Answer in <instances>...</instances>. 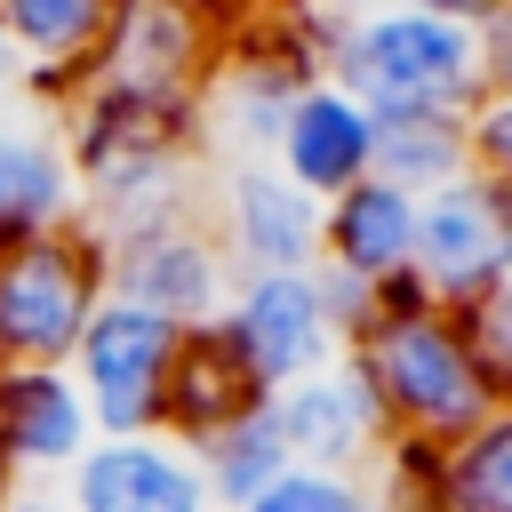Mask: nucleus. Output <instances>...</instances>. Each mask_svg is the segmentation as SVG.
I'll return each mask as SVG.
<instances>
[{
  "label": "nucleus",
  "mask_w": 512,
  "mask_h": 512,
  "mask_svg": "<svg viewBox=\"0 0 512 512\" xmlns=\"http://www.w3.org/2000/svg\"><path fill=\"white\" fill-rule=\"evenodd\" d=\"M56 496H64V512H216L192 448H176L168 432L96 440V448L64 472Z\"/></svg>",
  "instance_id": "obj_12"
},
{
  "label": "nucleus",
  "mask_w": 512,
  "mask_h": 512,
  "mask_svg": "<svg viewBox=\"0 0 512 512\" xmlns=\"http://www.w3.org/2000/svg\"><path fill=\"white\" fill-rule=\"evenodd\" d=\"M192 464H200V480H208V504H216V512H240L256 488H272V480L288 472V448H280L272 400H256L248 416H232L224 432H208V440L192 448Z\"/></svg>",
  "instance_id": "obj_19"
},
{
  "label": "nucleus",
  "mask_w": 512,
  "mask_h": 512,
  "mask_svg": "<svg viewBox=\"0 0 512 512\" xmlns=\"http://www.w3.org/2000/svg\"><path fill=\"white\" fill-rule=\"evenodd\" d=\"M208 232L232 280L256 272H312L320 264V200L296 192L272 160H224L208 184Z\"/></svg>",
  "instance_id": "obj_9"
},
{
  "label": "nucleus",
  "mask_w": 512,
  "mask_h": 512,
  "mask_svg": "<svg viewBox=\"0 0 512 512\" xmlns=\"http://www.w3.org/2000/svg\"><path fill=\"white\" fill-rule=\"evenodd\" d=\"M224 48V16L216 8H184V0H112V32L88 80L152 96V104H200L208 72Z\"/></svg>",
  "instance_id": "obj_8"
},
{
  "label": "nucleus",
  "mask_w": 512,
  "mask_h": 512,
  "mask_svg": "<svg viewBox=\"0 0 512 512\" xmlns=\"http://www.w3.org/2000/svg\"><path fill=\"white\" fill-rule=\"evenodd\" d=\"M104 296V240L88 224L0 248V368H64Z\"/></svg>",
  "instance_id": "obj_3"
},
{
  "label": "nucleus",
  "mask_w": 512,
  "mask_h": 512,
  "mask_svg": "<svg viewBox=\"0 0 512 512\" xmlns=\"http://www.w3.org/2000/svg\"><path fill=\"white\" fill-rule=\"evenodd\" d=\"M304 88H312V72L296 64V48L280 40L272 16H224V48L200 88V152L224 144V160H272L288 104Z\"/></svg>",
  "instance_id": "obj_6"
},
{
  "label": "nucleus",
  "mask_w": 512,
  "mask_h": 512,
  "mask_svg": "<svg viewBox=\"0 0 512 512\" xmlns=\"http://www.w3.org/2000/svg\"><path fill=\"white\" fill-rule=\"evenodd\" d=\"M264 392L240 376V360L216 344V328H192L184 336V352H176V376H168V416H160V432L176 440V448H200L208 432H224L232 416H248Z\"/></svg>",
  "instance_id": "obj_18"
},
{
  "label": "nucleus",
  "mask_w": 512,
  "mask_h": 512,
  "mask_svg": "<svg viewBox=\"0 0 512 512\" xmlns=\"http://www.w3.org/2000/svg\"><path fill=\"white\" fill-rule=\"evenodd\" d=\"M0 136H8V112H0Z\"/></svg>",
  "instance_id": "obj_29"
},
{
  "label": "nucleus",
  "mask_w": 512,
  "mask_h": 512,
  "mask_svg": "<svg viewBox=\"0 0 512 512\" xmlns=\"http://www.w3.org/2000/svg\"><path fill=\"white\" fill-rule=\"evenodd\" d=\"M0 512H64V496H48V488H16Z\"/></svg>",
  "instance_id": "obj_26"
},
{
  "label": "nucleus",
  "mask_w": 512,
  "mask_h": 512,
  "mask_svg": "<svg viewBox=\"0 0 512 512\" xmlns=\"http://www.w3.org/2000/svg\"><path fill=\"white\" fill-rule=\"evenodd\" d=\"M184 336H192V328H168V320L144 312V304H120V296L96 304V320L80 328V344H72V360H64V376H72L80 400H88L96 440L160 432V416H168V376H176Z\"/></svg>",
  "instance_id": "obj_4"
},
{
  "label": "nucleus",
  "mask_w": 512,
  "mask_h": 512,
  "mask_svg": "<svg viewBox=\"0 0 512 512\" xmlns=\"http://www.w3.org/2000/svg\"><path fill=\"white\" fill-rule=\"evenodd\" d=\"M472 168V144H464V120H376V176L400 184V192H440Z\"/></svg>",
  "instance_id": "obj_21"
},
{
  "label": "nucleus",
  "mask_w": 512,
  "mask_h": 512,
  "mask_svg": "<svg viewBox=\"0 0 512 512\" xmlns=\"http://www.w3.org/2000/svg\"><path fill=\"white\" fill-rule=\"evenodd\" d=\"M344 360H352V376L368 384L392 448L440 456V448H456V440L496 408L464 320L440 312V304H424L416 280H400V288L376 296V320L344 344Z\"/></svg>",
  "instance_id": "obj_1"
},
{
  "label": "nucleus",
  "mask_w": 512,
  "mask_h": 512,
  "mask_svg": "<svg viewBox=\"0 0 512 512\" xmlns=\"http://www.w3.org/2000/svg\"><path fill=\"white\" fill-rule=\"evenodd\" d=\"M272 424H280L288 464H312V472H376L384 448H392V432H384L368 384L352 376V360L288 384V392L272 400Z\"/></svg>",
  "instance_id": "obj_13"
},
{
  "label": "nucleus",
  "mask_w": 512,
  "mask_h": 512,
  "mask_svg": "<svg viewBox=\"0 0 512 512\" xmlns=\"http://www.w3.org/2000/svg\"><path fill=\"white\" fill-rule=\"evenodd\" d=\"M8 496H16V472H8V456H0V504H8Z\"/></svg>",
  "instance_id": "obj_28"
},
{
  "label": "nucleus",
  "mask_w": 512,
  "mask_h": 512,
  "mask_svg": "<svg viewBox=\"0 0 512 512\" xmlns=\"http://www.w3.org/2000/svg\"><path fill=\"white\" fill-rule=\"evenodd\" d=\"M272 168L328 208L336 192H352V184L376 176V112H368L360 96H344L336 80H312V88L288 104V128H280V144H272Z\"/></svg>",
  "instance_id": "obj_14"
},
{
  "label": "nucleus",
  "mask_w": 512,
  "mask_h": 512,
  "mask_svg": "<svg viewBox=\"0 0 512 512\" xmlns=\"http://www.w3.org/2000/svg\"><path fill=\"white\" fill-rule=\"evenodd\" d=\"M464 144H472V176H488L512 200V96H480L464 120Z\"/></svg>",
  "instance_id": "obj_24"
},
{
  "label": "nucleus",
  "mask_w": 512,
  "mask_h": 512,
  "mask_svg": "<svg viewBox=\"0 0 512 512\" xmlns=\"http://www.w3.org/2000/svg\"><path fill=\"white\" fill-rule=\"evenodd\" d=\"M464 336H472V352H480L488 392H496V400H512V280H504L488 304H472V312H464Z\"/></svg>",
  "instance_id": "obj_23"
},
{
  "label": "nucleus",
  "mask_w": 512,
  "mask_h": 512,
  "mask_svg": "<svg viewBox=\"0 0 512 512\" xmlns=\"http://www.w3.org/2000/svg\"><path fill=\"white\" fill-rule=\"evenodd\" d=\"M104 288L120 304H144L160 312L168 328H208L232 296V264L208 232V208L200 216H168L152 232H128L104 248Z\"/></svg>",
  "instance_id": "obj_10"
},
{
  "label": "nucleus",
  "mask_w": 512,
  "mask_h": 512,
  "mask_svg": "<svg viewBox=\"0 0 512 512\" xmlns=\"http://www.w3.org/2000/svg\"><path fill=\"white\" fill-rule=\"evenodd\" d=\"M240 512H376V480L368 472H312L288 464L272 488H256Z\"/></svg>",
  "instance_id": "obj_22"
},
{
  "label": "nucleus",
  "mask_w": 512,
  "mask_h": 512,
  "mask_svg": "<svg viewBox=\"0 0 512 512\" xmlns=\"http://www.w3.org/2000/svg\"><path fill=\"white\" fill-rule=\"evenodd\" d=\"M88 224V200H80V176H72V152L56 136L48 112H8V136H0V248H24V240H56V232H80Z\"/></svg>",
  "instance_id": "obj_16"
},
{
  "label": "nucleus",
  "mask_w": 512,
  "mask_h": 512,
  "mask_svg": "<svg viewBox=\"0 0 512 512\" xmlns=\"http://www.w3.org/2000/svg\"><path fill=\"white\" fill-rule=\"evenodd\" d=\"M16 96V56H8V40H0V104Z\"/></svg>",
  "instance_id": "obj_27"
},
{
  "label": "nucleus",
  "mask_w": 512,
  "mask_h": 512,
  "mask_svg": "<svg viewBox=\"0 0 512 512\" xmlns=\"http://www.w3.org/2000/svg\"><path fill=\"white\" fill-rule=\"evenodd\" d=\"M432 488L448 512H512V400H496L456 448L432 456Z\"/></svg>",
  "instance_id": "obj_20"
},
{
  "label": "nucleus",
  "mask_w": 512,
  "mask_h": 512,
  "mask_svg": "<svg viewBox=\"0 0 512 512\" xmlns=\"http://www.w3.org/2000/svg\"><path fill=\"white\" fill-rule=\"evenodd\" d=\"M416 296L440 304V312H472L488 304L504 280H512V200L488 184V176H456L440 192H424L416 208Z\"/></svg>",
  "instance_id": "obj_7"
},
{
  "label": "nucleus",
  "mask_w": 512,
  "mask_h": 512,
  "mask_svg": "<svg viewBox=\"0 0 512 512\" xmlns=\"http://www.w3.org/2000/svg\"><path fill=\"white\" fill-rule=\"evenodd\" d=\"M88 448H96V424L64 368H0V456L16 488L64 480Z\"/></svg>",
  "instance_id": "obj_15"
},
{
  "label": "nucleus",
  "mask_w": 512,
  "mask_h": 512,
  "mask_svg": "<svg viewBox=\"0 0 512 512\" xmlns=\"http://www.w3.org/2000/svg\"><path fill=\"white\" fill-rule=\"evenodd\" d=\"M416 208H424V200L400 192V184H384V176L336 192V200L320 208V264L344 272V280H360L368 296L400 288V280L416 272Z\"/></svg>",
  "instance_id": "obj_17"
},
{
  "label": "nucleus",
  "mask_w": 512,
  "mask_h": 512,
  "mask_svg": "<svg viewBox=\"0 0 512 512\" xmlns=\"http://www.w3.org/2000/svg\"><path fill=\"white\" fill-rule=\"evenodd\" d=\"M472 24H480V88L488 96H512V0L472 8Z\"/></svg>",
  "instance_id": "obj_25"
},
{
  "label": "nucleus",
  "mask_w": 512,
  "mask_h": 512,
  "mask_svg": "<svg viewBox=\"0 0 512 512\" xmlns=\"http://www.w3.org/2000/svg\"><path fill=\"white\" fill-rule=\"evenodd\" d=\"M376 120H472L480 88V24L472 8L408 0V8H352L344 56L328 72Z\"/></svg>",
  "instance_id": "obj_2"
},
{
  "label": "nucleus",
  "mask_w": 512,
  "mask_h": 512,
  "mask_svg": "<svg viewBox=\"0 0 512 512\" xmlns=\"http://www.w3.org/2000/svg\"><path fill=\"white\" fill-rule=\"evenodd\" d=\"M208 328H216V344L240 360V376L264 400H280L288 384H304V376H320V368L344 360V328H336V312L320 296V272L232 280V296H224V312Z\"/></svg>",
  "instance_id": "obj_5"
},
{
  "label": "nucleus",
  "mask_w": 512,
  "mask_h": 512,
  "mask_svg": "<svg viewBox=\"0 0 512 512\" xmlns=\"http://www.w3.org/2000/svg\"><path fill=\"white\" fill-rule=\"evenodd\" d=\"M112 32V0H0V40L16 56V96L32 112H64Z\"/></svg>",
  "instance_id": "obj_11"
}]
</instances>
